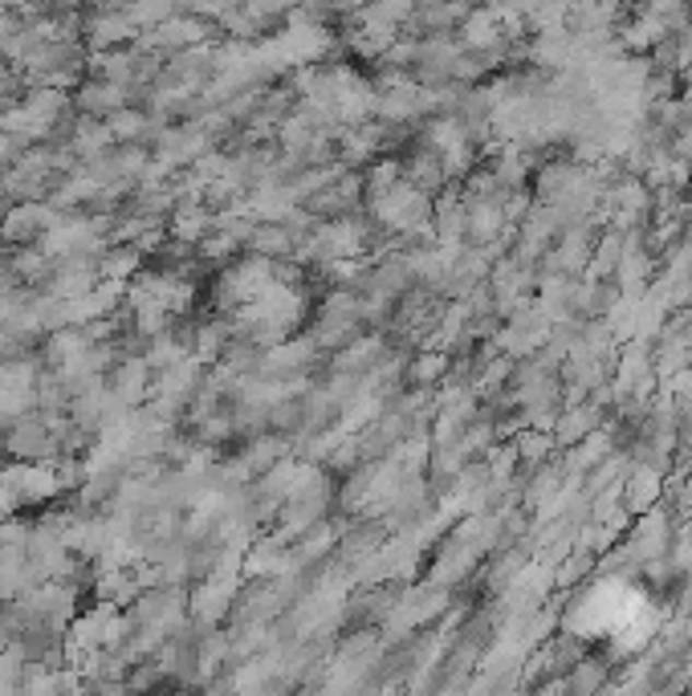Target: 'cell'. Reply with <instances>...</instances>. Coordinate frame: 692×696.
<instances>
[{
    "instance_id": "cell-1",
    "label": "cell",
    "mask_w": 692,
    "mask_h": 696,
    "mask_svg": "<svg viewBox=\"0 0 692 696\" xmlns=\"http://www.w3.org/2000/svg\"><path fill=\"white\" fill-rule=\"evenodd\" d=\"M131 33V25L122 21V16H98L94 25H90V42L94 45H110V42H122Z\"/></svg>"
}]
</instances>
